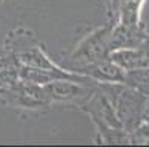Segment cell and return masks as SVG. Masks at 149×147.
<instances>
[{
  "instance_id": "14",
  "label": "cell",
  "mask_w": 149,
  "mask_h": 147,
  "mask_svg": "<svg viewBox=\"0 0 149 147\" xmlns=\"http://www.w3.org/2000/svg\"><path fill=\"white\" fill-rule=\"evenodd\" d=\"M142 47L146 50V53L149 55V34H146L145 40H143V43H142Z\"/></svg>"
},
{
  "instance_id": "7",
  "label": "cell",
  "mask_w": 149,
  "mask_h": 147,
  "mask_svg": "<svg viewBox=\"0 0 149 147\" xmlns=\"http://www.w3.org/2000/svg\"><path fill=\"white\" fill-rule=\"evenodd\" d=\"M83 75H87L97 84L102 82H124L125 71L120 68L114 60H111L109 56H106L95 63L89 65L81 71Z\"/></svg>"
},
{
  "instance_id": "16",
  "label": "cell",
  "mask_w": 149,
  "mask_h": 147,
  "mask_svg": "<svg viewBox=\"0 0 149 147\" xmlns=\"http://www.w3.org/2000/svg\"><path fill=\"white\" fill-rule=\"evenodd\" d=\"M0 2H2V0H0Z\"/></svg>"
},
{
  "instance_id": "13",
  "label": "cell",
  "mask_w": 149,
  "mask_h": 147,
  "mask_svg": "<svg viewBox=\"0 0 149 147\" xmlns=\"http://www.w3.org/2000/svg\"><path fill=\"white\" fill-rule=\"evenodd\" d=\"M142 121L149 122V96L145 97L143 101V109H142Z\"/></svg>"
},
{
  "instance_id": "4",
  "label": "cell",
  "mask_w": 149,
  "mask_h": 147,
  "mask_svg": "<svg viewBox=\"0 0 149 147\" xmlns=\"http://www.w3.org/2000/svg\"><path fill=\"white\" fill-rule=\"evenodd\" d=\"M97 84H84L74 79H55L43 86L50 106L80 108L95 93Z\"/></svg>"
},
{
  "instance_id": "5",
  "label": "cell",
  "mask_w": 149,
  "mask_h": 147,
  "mask_svg": "<svg viewBox=\"0 0 149 147\" xmlns=\"http://www.w3.org/2000/svg\"><path fill=\"white\" fill-rule=\"evenodd\" d=\"M0 96L3 97L5 103L25 110H41L50 106L43 86L25 81L22 78L13 87L0 90Z\"/></svg>"
},
{
  "instance_id": "12",
  "label": "cell",
  "mask_w": 149,
  "mask_h": 147,
  "mask_svg": "<svg viewBox=\"0 0 149 147\" xmlns=\"http://www.w3.org/2000/svg\"><path fill=\"white\" fill-rule=\"evenodd\" d=\"M129 144L149 146V122L140 121L134 130L129 133Z\"/></svg>"
},
{
  "instance_id": "8",
  "label": "cell",
  "mask_w": 149,
  "mask_h": 147,
  "mask_svg": "<svg viewBox=\"0 0 149 147\" xmlns=\"http://www.w3.org/2000/svg\"><path fill=\"white\" fill-rule=\"evenodd\" d=\"M109 57L125 72L132 69H137V68L149 66V55L142 46L112 50L109 53Z\"/></svg>"
},
{
  "instance_id": "2",
  "label": "cell",
  "mask_w": 149,
  "mask_h": 147,
  "mask_svg": "<svg viewBox=\"0 0 149 147\" xmlns=\"http://www.w3.org/2000/svg\"><path fill=\"white\" fill-rule=\"evenodd\" d=\"M97 86L108 96L123 128L127 133H132L142 121V109L146 96L124 82H102Z\"/></svg>"
},
{
  "instance_id": "6",
  "label": "cell",
  "mask_w": 149,
  "mask_h": 147,
  "mask_svg": "<svg viewBox=\"0 0 149 147\" xmlns=\"http://www.w3.org/2000/svg\"><path fill=\"white\" fill-rule=\"evenodd\" d=\"M145 25L134 27L125 24H114L111 31V52L117 49H127V47H139L142 46L146 37Z\"/></svg>"
},
{
  "instance_id": "3",
  "label": "cell",
  "mask_w": 149,
  "mask_h": 147,
  "mask_svg": "<svg viewBox=\"0 0 149 147\" xmlns=\"http://www.w3.org/2000/svg\"><path fill=\"white\" fill-rule=\"evenodd\" d=\"M111 31L112 25H106L93 30L75 46L68 57V65L63 66L72 72L81 74L84 68L95 62L109 56L111 53Z\"/></svg>"
},
{
  "instance_id": "10",
  "label": "cell",
  "mask_w": 149,
  "mask_h": 147,
  "mask_svg": "<svg viewBox=\"0 0 149 147\" xmlns=\"http://www.w3.org/2000/svg\"><path fill=\"white\" fill-rule=\"evenodd\" d=\"M145 0H121L118 6V21L120 24L125 25H143L140 16H142V6Z\"/></svg>"
},
{
  "instance_id": "15",
  "label": "cell",
  "mask_w": 149,
  "mask_h": 147,
  "mask_svg": "<svg viewBox=\"0 0 149 147\" xmlns=\"http://www.w3.org/2000/svg\"><path fill=\"white\" fill-rule=\"evenodd\" d=\"M3 52H5V47H3V46H0V56H2Z\"/></svg>"
},
{
  "instance_id": "1",
  "label": "cell",
  "mask_w": 149,
  "mask_h": 147,
  "mask_svg": "<svg viewBox=\"0 0 149 147\" xmlns=\"http://www.w3.org/2000/svg\"><path fill=\"white\" fill-rule=\"evenodd\" d=\"M87 113L97 130V143L100 144H129L127 133L115 115L112 104L102 88L97 86L90 99L78 108Z\"/></svg>"
},
{
  "instance_id": "9",
  "label": "cell",
  "mask_w": 149,
  "mask_h": 147,
  "mask_svg": "<svg viewBox=\"0 0 149 147\" xmlns=\"http://www.w3.org/2000/svg\"><path fill=\"white\" fill-rule=\"evenodd\" d=\"M21 62L10 50H6L0 56V90L13 87L21 79Z\"/></svg>"
},
{
  "instance_id": "11",
  "label": "cell",
  "mask_w": 149,
  "mask_h": 147,
  "mask_svg": "<svg viewBox=\"0 0 149 147\" xmlns=\"http://www.w3.org/2000/svg\"><path fill=\"white\" fill-rule=\"evenodd\" d=\"M124 84L134 88L143 96H149V66L127 71Z\"/></svg>"
}]
</instances>
